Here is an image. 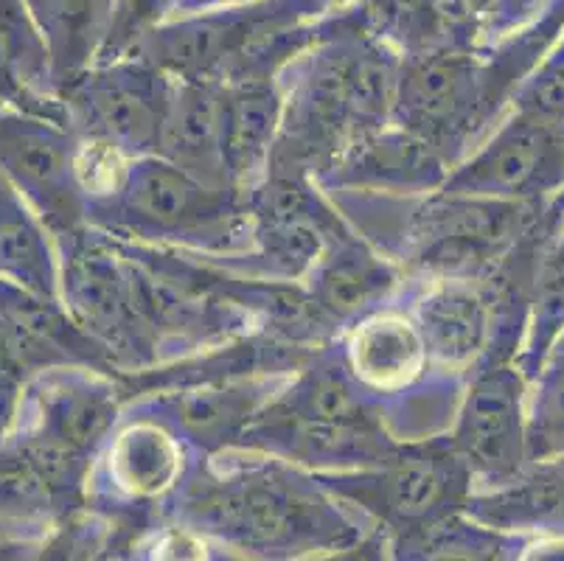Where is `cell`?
Returning a JSON list of instances; mask_svg holds the SVG:
<instances>
[{"label": "cell", "mask_w": 564, "mask_h": 561, "mask_svg": "<svg viewBox=\"0 0 564 561\" xmlns=\"http://www.w3.org/2000/svg\"><path fill=\"white\" fill-rule=\"evenodd\" d=\"M70 301L82 326L101 348L130 352L135 357L143 348V321L132 306L130 281L118 276L105 256H82L70 276Z\"/></svg>", "instance_id": "obj_12"}, {"label": "cell", "mask_w": 564, "mask_h": 561, "mask_svg": "<svg viewBox=\"0 0 564 561\" xmlns=\"http://www.w3.org/2000/svg\"><path fill=\"white\" fill-rule=\"evenodd\" d=\"M116 466L121 486L141 494L161 492L177 472V450L161 432L138 427L118 444Z\"/></svg>", "instance_id": "obj_19"}, {"label": "cell", "mask_w": 564, "mask_h": 561, "mask_svg": "<svg viewBox=\"0 0 564 561\" xmlns=\"http://www.w3.org/2000/svg\"><path fill=\"white\" fill-rule=\"evenodd\" d=\"M223 93L203 79H186L169 99L161 136L169 161L214 188L230 183L223 158Z\"/></svg>", "instance_id": "obj_10"}, {"label": "cell", "mask_w": 564, "mask_h": 561, "mask_svg": "<svg viewBox=\"0 0 564 561\" xmlns=\"http://www.w3.org/2000/svg\"><path fill=\"white\" fill-rule=\"evenodd\" d=\"M422 334L399 317H379L357 328L351 343L354 374L377 388H399L422 370Z\"/></svg>", "instance_id": "obj_15"}, {"label": "cell", "mask_w": 564, "mask_h": 561, "mask_svg": "<svg viewBox=\"0 0 564 561\" xmlns=\"http://www.w3.org/2000/svg\"><path fill=\"white\" fill-rule=\"evenodd\" d=\"M447 180V154L410 130H377L343 152L335 183L373 192H427Z\"/></svg>", "instance_id": "obj_7"}, {"label": "cell", "mask_w": 564, "mask_h": 561, "mask_svg": "<svg viewBox=\"0 0 564 561\" xmlns=\"http://www.w3.org/2000/svg\"><path fill=\"white\" fill-rule=\"evenodd\" d=\"M545 219H547V225H551V228L558 234V228H562V225H564V192L556 194V197L547 199Z\"/></svg>", "instance_id": "obj_23"}, {"label": "cell", "mask_w": 564, "mask_h": 561, "mask_svg": "<svg viewBox=\"0 0 564 561\" xmlns=\"http://www.w3.org/2000/svg\"><path fill=\"white\" fill-rule=\"evenodd\" d=\"M514 110L564 123V43L531 79H522L514 93Z\"/></svg>", "instance_id": "obj_21"}, {"label": "cell", "mask_w": 564, "mask_h": 561, "mask_svg": "<svg viewBox=\"0 0 564 561\" xmlns=\"http://www.w3.org/2000/svg\"><path fill=\"white\" fill-rule=\"evenodd\" d=\"M130 223L161 236H197L230 219L225 188L203 183L174 163H143L127 174Z\"/></svg>", "instance_id": "obj_6"}, {"label": "cell", "mask_w": 564, "mask_h": 561, "mask_svg": "<svg viewBox=\"0 0 564 561\" xmlns=\"http://www.w3.org/2000/svg\"><path fill=\"white\" fill-rule=\"evenodd\" d=\"M506 96L495 79L460 56H433L404 68L399 76L397 116L404 130L435 147H460L497 112Z\"/></svg>", "instance_id": "obj_2"}, {"label": "cell", "mask_w": 564, "mask_h": 561, "mask_svg": "<svg viewBox=\"0 0 564 561\" xmlns=\"http://www.w3.org/2000/svg\"><path fill=\"white\" fill-rule=\"evenodd\" d=\"M469 481V470L453 446L449 452L415 446L384 457L379 475L335 483L337 492L360 500V506L377 511L393 528L419 533L466 506Z\"/></svg>", "instance_id": "obj_3"}, {"label": "cell", "mask_w": 564, "mask_h": 561, "mask_svg": "<svg viewBox=\"0 0 564 561\" xmlns=\"http://www.w3.org/2000/svg\"><path fill=\"white\" fill-rule=\"evenodd\" d=\"M217 531L250 548H295L301 542H326L335 525L301 483L267 472L225 483L203 503Z\"/></svg>", "instance_id": "obj_5"}, {"label": "cell", "mask_w": 564, "mask_h": 561, "mask_svg": "<svg viewBox=\"0 0 564 561\" xmlns=\"http://www.w3.org/2000/svg\"><path fill=\"white\" fill-rule=\"evenodd\" d=\"M116 419V399L99 388H76L54 401L51 424H54V444L85 455L94 450Z\"/></svg>", "instance_id": "obj_18"}, {"label": "cell", "mask_w": 564, "mask_h": 561, "mask_svg": "<svg viewBox=\"0 0 564 561\" xmlns=\"http://www.w3.org/2000/svg\"><path fill=\"white\" fill-rule=\"evenodd\" d=\"M447 194L551 199L564 192V123L517 112L466 166L444 180Z\"/></svg>", "instance_id": "obj_1"}, {"label": "cell", "mask_w": 564, "mask_h": 561, "mask_svg": "<svg viewBox=\"0 0 564 561\" xmlns=\"http://www.w3.org/2000/svg\"><path fill=\"white\" fill-rule=\"evenodd\" d=\"M281 105L264 82H236L223 93V158L230 183H242L270 158Z\"/></svg>", "instance_id": "obj_13"}, {"label": "cell", "mask_w": 564, "mask_h": 561, "mask_svg": "<svg viewBox=\"0 0 564 561\" xmlns=\"http://www.w3.org/2000/svg\"><path fill=\"white\" fill-rule=\"evenodd\" d=\"M281 410L301 419L337 427H371L366 404L354 388L351 377L340 365L317 368L301 379V385L286 396Z\"/></svg>", "instance_id": "obj_16"}, {"label": "cell", "mask_w": 564, "mask_h": 561, "mask_svg": "<svg viewBox=\"0 0 564 561\" xmlns=\"http://www.w3.org/2000/svg\"><path fill=\"white\" fill-rule=\"evenodd\" d=\"M9 370H12V343H9V334L0 323V379L7 377Z\"/></svg>", "instance_id": "obj_24"}, {"label": "cell", "mask_w": 564, "mask_h": 561, "mask_svg": "<svg viewBox=\"0 0 564 561\" xmlns=\"http://www.w3.org/2000/svg\"><path fill=\"white\" fill-rule=\"evenodd\" d=\"M424 352L447 365L475 363L489 354L495 334V298L489 281L449 278L419 306Z\"/></svg>", "instance_id": "obj_9"}, {"label": "cell", "mask_w": 564, "mask_h": 561, "mask_svg": "<svg viewBox=\"0 0 564 561\" xmlns=\"http://www.w3.org/2000/svg\"><path fill=\"white\" fill-rule=\"evenodd\" d=\"M453 450L469 475L506 486L528 466L525 377L509 363L486 365L464 401Z\"/></svg>", "instance_id": "obj_4"}, {"label": "cell", "mask_w": 564, "mask_h": 561, "mask_svg": "<svg viewBox=\"0 0 564 561\" xmlns=\"http://www.w3.org/2000/svg\"><path fill=\"white\" fill-rule=\"evenodd\" d=\"M531 382H536V393L525 413L528 461L564 455V334L553 343Z\"/></svg>", "instance_id": "obj_17"}, {"label": "cell", "mask_w": 564, "mask_h": 561, "mask_svg": "<svg viewBox=\"0 0 564 561\" xmlns=\"http://www.w3.org/2000/svg\"><path fill=\"white\" fill-rule=\"evenodd\" d=\"M172 90L163 79L143 74H116L90 79L82 107L90 121V136L116 143L121 152L143 154L161 149Z\"/></svg>", "instance_id": "obj_8"}, {"label": "cell", "mask_w": 564, "mask_h": 561, "mask_svg": "<svg viewBox=\"0 0 564 561\" xmlns=\"http://www.w3.org/2000/svg\"><path fill=\"white\" fill-rule=\"evenodd\" d=\"M70 166H74V177L79 180L82 188L87 194H94V197L121 192L127 183V174H130V169L124 166V152L116 143L96 136L82 143L79 154L70 161Z\"/></svg>", "instance_id": "obj_20"}, {"label": "cell", "mask_w": 564, "mask_h": 561, "mask_svg": "<svg viewBox=\"0 0 564 561\" xmlns=\"http://www.w3.org/2000/svg\"><path fill=\"white\" fill-rule=\"evenodd\" d=\"M393 287L391 267L368 253L362 245L343 241L329 259H323L315 276L312 301L323 309V315L354 317L382 301Z\"/></svg>", "instance_id": "obj_14"}, {"label": "cell", "mask_w": 564, "mask_h": 561, "mask_svg": "<svg viewBox=\"0 0 564 561\" xmlns=\"http://www.w3.org/2000/svg\"><path fill=\"white\" fill-rule=\"evenodd\" d=\"M250 413V404L239 393L228 390L219 396H192L186 401V424L192 427L203 439H214V435H228L236 430V424H242Z\"/></svg>", "instance_id": "obj_22"}, {"label": "cell", "mask_w": 564, "mask_h": 561, "mask_svg": "<svg viewBox=\"0 0 564 561\" xmlns=\"http://www.w3.org/2000/svg\"><path fill=\"white\" fill-rule=\"evenodd\" d=\"M466 511L497 531L564 537V455L528 461L511 483L480 500H466Z\"/></svg>", "instance_id": "obj_11"}]
</instances>
